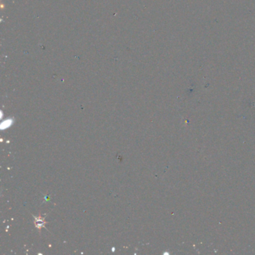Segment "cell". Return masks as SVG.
Listing matches in <instances>:
<instances>
[{
  "mask_svg": "<svg viewBox=\"0 0 255 255\" xmlns=\"http://www.w3.org/2000/svg\"><path fill=\"white\" fill-rule=\"evenodd\" d=\"M34 216V225H35V227L38 228L39 231H41V229L42 227H45V224L47 223V222H45V218H42L41 216H38V217H36V216Z\"/></svg>",
  "mask_w": 255,
  "mask_h": 255,
  "instance_id": "6da1fadb",
  "label": "cell"
},
{
  "mask_svg": "<svg viewBox=\"0 0 255 255\" xmlns=\"http://www.w3.org/2000/svg\"><path fill=\"white\" fill-rule=\"evenodd\" d=\"M13 122H14L13 119H8L6 120H5V121L3 122V124H2V129L3 130L4 129H5V128L10 127L11 124H13Z\"/></svg>",
  "mask_w": 255,
  "mask_h": 255,
  "instance_id": "7a4b0ae2",
  "label": "cell"
}]
</instances>
